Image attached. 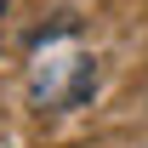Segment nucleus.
Returning <instances> with one entry per match:
<instances>
[{"mask_svg":"<svg viewBox=\"0 0 148 148\" xmlns=\"http://www.w3.org/2000/svg\"><path fill=\"white\" fill-rule=\"evenodd\" d=\"M0 17H6V0H0Z\"/></svg>","mask_w":148,"mask_h":148,"instance_id":"1","label":"nucleus"}]
</instances>
